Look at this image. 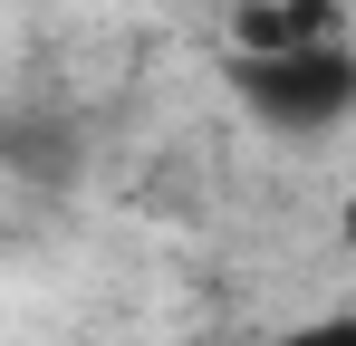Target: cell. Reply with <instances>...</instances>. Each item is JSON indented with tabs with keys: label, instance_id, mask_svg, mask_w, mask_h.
I'll return each mask as SVG.
<instances>
[{
	"label": "cell",
	"instance_id": "1",
	"mask_svg": "<svg viewBox=\"0 0 356 346\" xmlns=\"http://www.w3.org/2000/svg\"><path fill=\"white\" fill-rule=\"evenodd\" d=\"M232 77V106L260 125V135H289V145H318L356 115V39H298V49H232L222 58Z\"/></svg>",
	"mask_w": 356,
	"mask_h": 346
},
{
	"label": "cell",
	"instance_id": "2",
	"mask_svg": "<svg viewBox=\"0 0 356 346\" xmlns=\"http://www.w3.org/2000/svg\"><path fill=\"white\" fill-rule=\"evenodd\" d=\"M298 39H347L337 0H241L232 10V49H298Z\"/></svg>",
	"mask_w": 356,
	"mask_h": 346
},
{
	"label": "cell",
	"instance_id": "3",
	"mask_svg": "<svg viewBox=\"0 0 356 346\" xmlns=\"http://www.w3.org/2000/svg\"><path fill=\"white\" fill-rule=\"evenodd\" d=\"M260 346H356V308H327V318H298V327H280V337Z\"/></svg>",
	"mask_w": 356,
	"mask_h": 346
}]
</instances>
